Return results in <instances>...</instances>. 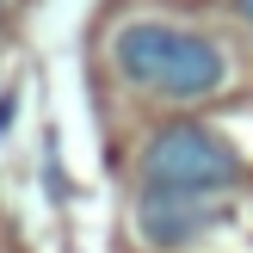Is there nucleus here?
Wrapping results in <instances>:
<instances>
[{
	"instance_id": "nucleus-2",
	"label": "nucleus",
	"mask_w": 253,
	"mask_h": 253,
	"mask_svg": "<svg viewBox=\"0 0 253 253\" xmlns=\"http://www.w3.org/2000/svg\"><path fill=\"white\" fill-rule=\"evenodd\" d=\"M235 173H241L235 148L204 124H167L142 148V185L155 198H210V192H229Z\"/></svg>"
},
{
	"instance_id": "nucleus-3",
	"label": "nucleus",
	"mask_w": 253,
	"mask_h": 253,
	"mask_svg": "<svg viewBox=\"0 0 253 253\" xmlns=\"http://www.w3.org/2000/svg\"><path fill=\"white\" fill-rule=\"evenodd\" d=\"M216 216L222 210H210L204 198H155V192H142V204H136V229H142L148 247H185L204 229H216Z\"/></svg>"
},
{
	"instance_id": "nucleus-1",
	"label": "nucleus",
	"mask_w": 253,
	"mask_h": 253,
	"mask_svg": "<svg viewBox=\"0 0 253 253\" xmlns=\"http://www.w3.org/2000/svg\"><path fill=\"white\" fill-rule=\"evenodd\" d=\"M111 62H118L124 81L155 86V93H167V99H210L229 81V56H222L210 37L173 31V25H155V19L124 25V31L111 37Z\"/></svg>"
},
{
	"instance_id": "nucleus-4",
	"label": "nucleus",
	"mask_w": 253,
	"mask_h": 253,
	"mask_svg": "<svg viewBox=\"0 0 253 253\" xmlns=\"http://www.w3.org/2000/svg\"><path fill=\"white\" fill-rule=\"evenodd\" d=\"M241 12H247V19H253V0H241Z\"/></svg>"
}]
</instances>
